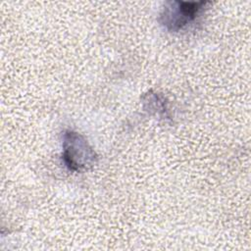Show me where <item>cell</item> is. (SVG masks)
I'll list each match as a JSON object with an SVG mask.
<instances>
[{"label": "cell", "instance_id": "cell-1", "mask_svg": "<svg viewBox=\"0 0 251 251\" xmlns=\"http://www.w3.org/2000/svg\"><path fill=\"white\" fill-rule=\"evenodd\" d=\"M62 160L68 170L82 173L92 169L98 162V155L87 139L80 133L68 129L63 134Z\"/></svg>", "mask_w": 251, "mask_h": 251}, {"label": "cell", "instance_id": "cell-2", "mask_svg": "<svg viewBox=\"0 0 251 251\" xmlns=\"http://www.w3.org/2000/svg\"><path fill=\"white\" fill-rule=\"evenodd\" d=\"M210 2H167L160 14L161 25L169 31H179L192 24L207 8Z\"/></svg>", "mask_w": 251, "mask_h": 251}]
</instances>
